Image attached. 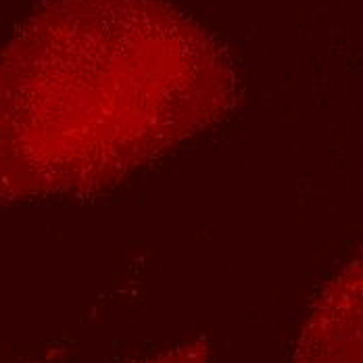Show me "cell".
Masks as SVG:
<instances>
[{"label":"cell","instance_id":"4","mask_svg":"<svg viewBox=\"0 0 363 363\" xmlns=\"http://www.w3.org/2000/svg\"><path fill=\"white\" fill-rule=\"evenodd\" d=\"M28 363H52V355H48V357H44V359H34V362Z\"/></svg>","mask_w":363,"mask_h":363},{"label":"cell","instance_id":"2","mask_svg":"<svg viewBox=\"0 0 363 363\" xmlns=\"http://www.w3.org/2000/svg\"><path fill=\"white\" fill-rule=\"evenodd\" d=\"M292 363H362V263L351 261L320 292Z\"/></svg>","mask_w":363,"mask_h":363},{"label":"cell","instance_id":"3","mask_svg":"<svg viewBox=\"0 0 363 363\" xmlns=\"http://www.w3.org/2000/svg\"><path fill=\"white\" fill-rule=\"evenodd\" d=\"M138 363H209V349L203 340L186 342L172 351H165L157 357H150Z\"/></svg>","mask_w":363,"mask_h":363},{"label":"cell","instance_id":"1","mask_svg":"<svg viewBox=\"0 0 363 363\" xmlns=\"http://www.w3.org/2000/svg\"><path fill=\"white\" fill-rule=\"evenodd\" d=\"M234 101L218 46L157 0H57L0 61V203L117 186Z\"/></svg>","mask_w":363,"mask_h":363}]
</instances>
